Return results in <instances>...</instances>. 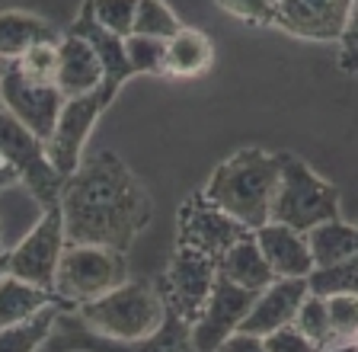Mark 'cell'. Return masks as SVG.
<instances>
[{
  "label": "cell",
  "mask_w": 358,
  "mask_h": 352,
  "mask_svg": "<svg viewBox=\"0 0 358 352\" xmlns=\"http://www.w3.org/2000/svg\"><path fill=\"white\" fill-rule=\"evenodd\" d=\"M58 209L67 244L128 253L154 218V199L119 154L93 150L64 180Z\"/></svg>",
  "instance_id": "1"
},
{
  "label": "cell",
  "mask_w": 358,
  "mask_h": 352,
  "mask_svg": "<svg viewBox=\"0 0 358 352\" xmlns=\"http://www.w3.org/2000/svg\"><path fill=\"white\" fill-rule=\"evenodd\" d=\"M285 150H262V148H243L231 154L227 160L215 167L201 195L211 205L240 221L246 231L268 225V209L278 189V173H282Z\"/></svg>",
  "instance_id": "2"
},
{
  "label": "cell",
  "mask_w": 358,
  "mask_h": 352,
  "mask_svg": "<svg viewBox=\"0 0 358 352\" xmlns=\"http://www.w3.org/2000/svg\"><path fill=\"white\" fill-rule=\"evenodd\" d=\"M74 314L99 337L134 343V339H144L160 330L166 304L157 285L144 282V279H125L103 298L80 304Z\"/></svg>",
  "instance_id": "3"
},
{
  "label": "cell",
  "mask_w": 358,
  "mask_h": 352,
  "mask_svg": "<svg viewBox=\"0 0 358 352\" xmlns=\"http://www.w3.org/2000/svg\"><path fill=\"white\" fill-rule=\"evenodd\" d=\"M333 218H339V189L323 176H317L301 157L285 154L268 221L304 234L323 221H333Z\"/></svg>",
  "instance_id": "4"
},
{
  "label": "cell",
  "mask_w": 358,
  "mask_h": 352,
  "mask_svg": "<svg viewBox=\"0 0 358 352\" xmlns=\"http://www.w3.org/2000/svg\"><path fill=\"white\" fill-rule=\"evenodd\" d=\"M125 279V253L109 247H90V244H67L58 260V269H55L52 295L61 301L64 311H77L80 304L103 298Z\"/></svg>",
  "instance_id": "5"
},
{
  "label": "cell",
  "mask_w": 358,
  "mask_h": 352,
  "mask_svg": "<svg viewBox=\"0 0 358 352\" xmlns=\"http://www.w3.org/2000/svg\"><path fill=\"white\" fill-rule=\"evenodd\" d=\"M42 349L48 352H199L192 346V339H189V323L173 317L170 311H166L157 333H150L144 339H134V343L106 339L99 333H93L74 311H61Z\"/></svg>",
  "instance_id": "6"
},
{
  "label": "cell",
  "mask_w": 358,
  "mask_h": 352,
  "mask_svg": "<svg viewBox=\"0 0 358 352\" xmlns=\"http://www.w3.org/2000/svg\"><path fill=\"white\" fill-rule=\"evenodd\" d=\"M115 97H119V83L103 80L96 90H90L74 99H64L58 119H55L52 135L45 141V154H48L52 167L64 180L77 170V164L83 157V148L90 141V132H93L96 119L109 109Z\"/></svg>",
  "instance_id": "7"
},
{
  "label": "cell",
  "mask_w": 358,
  "mask_h": 352,
  "mask_svg": "<svg viewBox=\"0 0 358 352\" xmlns=\"http://www.w3.org/2000/svg\"><path fill=\"white\" fill-rule=\"evenodd\" d=\"M0 150H3V157L16 167L20 183L29 189V195L42 205V211L58 205L64 176L52 167L48 154H45V141H38L29 128L20 125V122L10 113H3V109H0Z\"/></svg>",
  "instance_id": "8"
},
{
  "label": "cell",
  "mask_w": 358,
  "mask_h": 352,
  "mask_svg": "<svg viewBox=\"0 0 358 352\" xmlns=\"http://www.w3.org/2000/svg\"><path fill=\"white\" fill-rule=\"evenodd\" d=\"M61 106L64 97L55 83L26 77L16 61H0V109L29 128L38 141H48Z\"/></svg>",
  "instance_id": "9"
},
{
  "label": "cell",
  "mask_w": 358,
  "mask_h": 352,
  "mask_svg": "<svg viewBox=\"0 0 358 352\" xmlns=\"http://www.w3.org/2000/svg\"><path fill=\"white\" fill-rule=\"evenodd\" d=\"M64 247H67V240H64L61 209L52 205V209L42 211L36 227L7 253V276L22 279V282L36 285V288L52 292L55 269H58V260L64 253Z\"/></svg>",
  "instance_id": "10"
},
{
  "label": "cell",
  "mask_w": 358,
  "mask_h": 352,
  "mask_svg": "<svg viewBox=\"0 0 358 352\" xmlns=\"http://www.w3.org/2000/svg\"><path fill=\"white\" fill-rule=\"evenodd\" d=\"M215 279H217V260L176 244L170 266L164 272V282H160L166 311L173 317H179L182 323H192L201 314L205 301H208Z\"/></svg>",
  "instance_id": "11"
},
{
  "label": "cell",
  "mask_w": 358,
  "mask_h": 352,
  "mask_svg": "<svg viewBox=\"0 0 358 352\" xmlns=\"http://www.w3.org/2000/svg\"><path fill=\"white\" fill-rule=\"evenodd\" d=\"M246 231L240 221H234L227 211H221L217 205H211L201 192L189 195L182 209H179V227H176V244L189 250H199V253L211 256V260H221V253L231 244H237L240 237H246Z\"/></svg>",
  "instance_id": "12"
},
{
  "label": "cell",
  "mask_w": 358,
  "mask_h": 352,
  "mask_svg": "<svg viewBox=\"0 0 358 352\" xmlns=\"http://www.w3.org/2000/svg\"><path fill=\"white\" fill-rule=\"evenodd\" d=\"M355 20V0H278L272 26L294 38L336 42Z\"/></svg>",
  "instance_id": "13"
},
{
  "label": "cell",
  "mask_w": 358,
  "mask_h": 352,
  "mask_svg": "<svg viewBox=\"0 0 358 352\" xmlns=\"http://www.w3.org/2000/svg\"><path fill=\"white\" fill-rule=\"evenodd\" d=\"M253 298H256V292H246V288L217 276L215 285H211L208 301L201 307V314L189 323V339H192L195 349L215 352L231 333H237L240 321L246 317Z\"/></svg>",
  "instance_id": "14"
},
{
  "label": "cell",
  "mask_w": 358,
  "mask_h": 352,
  "mask_svg": "<svg viewBox=\"0 0 358 352\" xmlns=\"http://www.w3.org/2000/svg\"><path fill=\"white\" fill-rule=\"evenodd\" d=\"M307 295L304 279H272V282L256 292L253 304L240 321L237 333H250V337H268L282 327H291L294 311H298L301 298Z\"/></svg>",
  "instance_id": "15"
},
{
  "label": "cell",
  "mask_w": 358,
  "mask_h": 352,
  "mask_svg": "<svg viewBox=\"0 0 358 352\" xmlns=\"http://www.w3.org/2000/svg\"><path fill=\"white\" fill-rule=\"evenodd\" d=\"M253 240H256L262 260H266V266L272 269L275 279H304L307 272L313 269V260H310V250H307L304 234L294 231V227L268 221V225L256 227Z\"/></svg>",
  "instance_id": "16"
},
{
  "label": "cell",
  "mask_w": 358,
  "mask_h": 352,
  "mask_svg": "<svg viewBox=\"0 0 358 352\" xmlns=\"http://www.w3.org/2000/svg\"><path fill=\"white\" fill-rule=\"evenodd\" d=\"M99 83H103V64L96 52L90 48L87 38L64 32L58 42V74H55V87L61 90V97H83V93L96 90Z\"/></svg>",
  "instance_id": "17"
},
{
  "label": "cell",
  "mask_w": 358,
  "mask_h": 352,
  "mask_svg": "<svg viewBox=\"0 0 358 352\" xmlns=\"http://www.w3.org/2000/svg\"><path fill=\"white\" fill-rule=\"evenodd\" d=\"M215 64V42L201 29L179 26L164 42V71L166 77H199Z\"/></svg>",
  "instance_id": "18"
},
{
  "label": "cell",
  "mask_w": 358,
  "mask_h": 352,
  "mask_svg": "<svg viewBox=\"0 0 358 352\" xmlns=\"http://www.w3.org/2000/svg\"><path fill=\"white\" fill-rule=\"evenodd\" d=\"M217 276L246 288V292H262L275 279L272 269L266 266V260H262L253 234H246V237H240L237 244H231L224 250L221 260H217Z\"/></svg>",
  "instance_id": "19"
},
{
  "label": "cell",
  "mask_w": 358,
  "mask_h": 352,
  "mask_svg": "<svg viewBox=\"0 0 358 352\" xmlns=\"http://www.w3.org/2000/svg\"><path fill=\"white\" fill-rule=\"evenodd\" d=\"M67 32H74V36L90 42V48L96 52L99 64H103V80H112L122 87V83L131 77V68H128V58H125V38L112 36V32H106L99 23H93V16H90L87 7L77 13L74 26Z\"/></svg>",
  "instance_id": "20"
},
{
  "label": "cell",
  "mask_w": 358,
  "mask_h": 352,
  "mask_svg": "<svg viewBox=\"0 0 358 352\" xmlns=\"http://www.w3.org/2000/svg\"><path fill=\"white\" fill-rule=\"evenodd\" d=\"M304 240L313 266H336V262L358 256V227L343 218H333V221H323V225L304 231Z\"/></svg>",
  "instance_id": "21"
},
{
  "label": "cell",
  "mask_w": 358,
  "mask_h": 352,
  "mask_svg": "<svg viewBox=\"0 0 358 352\" xmlns=\"http://www.w3.org/2000/svg\"><path fill=\"white\" fill-rule=\"evenodd\" d=\"M45 38H61L48 20L36 13H22V10H7L0 13V61H16L22 52Z\"/></svg>",
  "instance_id": "22"
},
{
  "label": "cell",
  "mask_w": 358,
  "mask_h": 352,
  "mask_svg": "<svg viewBox=\"0 0 358 352\" xmlns=\"http://www.w3.org/2000/svg\"><path fill=\"white\" fill-rule=\"evenodd\" d=\"M52 304H61L52 292L36 288V285L22 282V279L7 276V272L0 276V330L29 321L32 314H38L42 307H52Z\"/></svg>",
  "instance_id": "23"
},
{
  "label": "cell",
  "mask_w": 358,
  "mask_h": 352,
  "mask_svg": "<svg viewBox=\"0 0 358 352\" xmlns=\"http://www.w3.org/2000/svg\"><path fill=\"white\" fill-rule=\"evenodd\" d=\"M61 311H64L61 304H52V307H42L38 314H32L29 321L3 327L0 330V352H38L45 346V339H48V333H52Z\"/></svg>",
  "instance_id": "24"
},
{
  "label": "cell",
  "mask_w": 358,
  "mask_h": 352,
  "mask_svg": "<svg viewBox=\"0 0 358 352\" xmlns=\"http://www.w3.org/2000/svg\"><path fill=\"white\" fill-rule=\"evenodd\" d=\"M307 295L333 298V295H358V256L336 266H313L304 276Z\"/></svg>",
  "instance_id": "25"
},
{
  "label": "cell",
  "mask_w": 358,
  "mask_h": 352,
  "mask_svg": "<svg viewBox=\"0 0 358 352\" xmlns=\"http://www.w3.org/2000/svg\"><path fill=\"white\" fill-rule=\"evenodd\" d=\"M291 327L298 330V333H304V337L317 346V352H323L327 346H333V330H329V317H327V301L317 298V295H304V298H301Z\"/></svg>",
  "instance_id": "26"
},
{
  "label": "cell",
  "mask_w": 358,
  "mask_h": 352,
  "mask_svg": "<svg viewBox=\"0 0 358 352\" xmlns=\"http://www.w3.org/2000/svg\"><path fill=\"white\" fill-rule=\"evenodd\" d=\"M179 26H182V23H179L176 13L166 7V0H138V7H134V26H131V32L166 42V38H170L173 32L179 29Z\"/></svg>",
  "instance_id": "27"
},
{
  "label": "cell",
  "mask_w": 358,
  "mask_h": 352,
  "mask_svg": "<svg viewBox=\"0 0 358 352\" xmlns=\"http://www.w3.org/2000/svg\"><path fill=\"white\" fill-rule=\"evenodd\" d=\"M83 7L90 10L93 23H99L106 32H112V36H119V38L131 36L138 0H87Z\"/></svg>",
  "instance_id": "28"
},
{
  "label": "cell",
  "mask_w": 358,
  "mask_h": 352,
  "mask_svg": "<svg viewBox=\"0 0 358 352\" xmlns=\"http://www.w3.org/2000/svg\"><path fill=\"white\" fill-rule=\"evenodd\" d=\"M125 58L134 74H160L164 71V42L150 36H125Z\"/></svg>",
  "instance_id": "29"
},
{
  "label": "cell",
  "mask_w": 358,
  "mask_h": 352,
  "mask_svg": "<svg viewBox=\"0 0 358 352\" xmlns=\"http://www.w3.org/2000/svg\"><path fill=\"white\" fill-rule=\"evenodd\" d=\"M58 42L61 38H45V42H36L26 52L16 58L20 71L32 80H45L55 83V74H58Z\"/></svg>",
  "instance_id": "30"
},
{
  "label": "cell",
  "mask_w": 358,
  "mask_h": 352,
  "mask_svg": "<svg viewBox=\"0 0 358 352\" xmlns=\"http://www.w3.org/2000/svg\"><path fill=\"white\" fill-rule=\"evenodd\" d=\"M327 301V317L333 330V343H355L358 333V295H333Z\"/></svg>",
  "instance_id": "31"
},
{
  "label": "cell",
  "mask_w": 358,
  "mask_h": 352,
  "mask_svg": "<svg viewBox=\"0 0 358 352\" xmlns=\"http://www.w3.org/2000/svg\"><path fill=\"white\" fill-rule=\"evenodd\" d=\"M217 7L250 26H272V7L266 0H217Z\"/></svg>",
  "instance_id": "32"
},
{
  "label": "cell",
  "mask_w": 358,
  "mask_h": 352,
  "mask_svg": "<svg viewBox=\"0 0 358 352\" xmlns=\"http://www.w3.org/2000/svg\"><path fill=\"white\" fill-rule=\"evenodd\" d=\"M262 346H266V352H317V346L294 327H282L275 333L262 337Z\"/></svg>",
  "instance_id": "33"
},
{
  "label": "cell",
  "mask_w": 358,
  "mask_h": 352,
  "mask_svg": "<svg viewBox=\"0 0 358 352\" xmlns=\"http://www.w3.org/2000/svg\"><path fill=\"white\" fill-rule=\"evenodd\" d=\"M333 45H339V68L343 74H355L358 71V48H355V20L343 29V36L336 38Z\"/></svg>",
  "instance_id": "34"
},
{
  "label": "cell",
  "mask_w": 358,
  "mask_h": 352,
  "mask_svg": "<svg viewBox=\"0 0 358 352\" xmlns=\"http://www.w3.org/2000/svg\"><path fill=\"white\" fill-rule=\"evenodd\" d=\"M215 352H266V346H262L259 337H250V333H231Z\"/></svg>",
  "instance_id": "35"
},
{
  "label": "cell",
  "mask_w": 358,
  "mask_h": 352,
  "mask_svg": "<svg viewBox=\"0 0 358 352\" xmlns=\"http://www.w3.org/2000/svg\"><path fill=\"white\" fill-rule=\"evenodd\" d=\"M20 183V173H16V167L10 164L7 157H3V150H0V189H10Z\"/></svg>",
  "instance_id": "36"
},
{
  "label": "cell",
  "mask_w": 358,
  "mask_h": 352,
  "mask_svg": "<svg viewBox=\"0 0 358 352\" xmlns=\"http://www.w3.org/2000/svg\"><path fill=\"white\" fill-rule=\"evenodd\" d=\"M7 253V244H3V225H0V256Z\"/></svg>",
  "instance_id": "37"
},
{
  "label": "cell",
  "mask_w": 358,
  "mask_h": 352,
  "mask_svg": "<svg viewBox=\"0 0 358 352\" xmlns=\"http://www.w3.org/2000/svg\"><path fill=\"white\" fill-rule=\"evenodd\" d=\"M3 272H7V253L0 256V276H3Z\"/></svg>",
  "instance_id": "38"
},
{
  "label": "cell",
  "mask_w": 358,
  "mask_h": 352,
  "mask_svg": "<svg viewBox=\"0 0 358 352\" xmlns=\"http://www.w3.org/2000/svg\"><path fill=\"white\" fill-rule=\"evenodd\" d=\"M266 3H268V7H272V10H275V3H278V0H266Z\"/></svg>",
  "instance_id": "39"
}]
</instances>
